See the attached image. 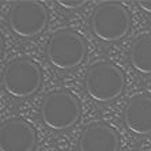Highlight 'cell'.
I'll use <instances>...</instances> for the list:
<instances>
[{"instance_id":"9","label":"cell","mask_w":151,"mask_h":151,"mask_svg":"<svg viewBox=\"0 0 151 151\" xmlns=\"http://www.w3.org/2000/svg\"><path fill=\"white\" fill-rule=\"evenodd\" d=\"M124 123L135 135L151 134V97L135 95L124 109Z\"/></svg>"},{"instance_id":"1","label":"cell","mask_w":151,"mask_h":151,"mask_svg":"<svg viewBox=\"0 0 151 151\" xmlns=\"http://www.w3.org/2000/svg\"><path fill=\"white\" fill-rule=\"evenodd\" d=\"M90 26L97 38L106 42L119 41L129 32V12L120 3L105 1L94 10L90 19Z\"/></svg>"},{"instance_id":"6","label":"cell","mask_w":151,"mask_h":151,"mask_svg":"<svg viewBox=\"0 0 151 151\" xmlns=\"http://www.w3.org/2000/svg\"><path fill=\"white\" fill-rule=\"evenodd\" d=\"M48 10L42 3L34 0H19L11 6L8 25L17 35L32 38L44 32L48 25Z\"/></svg>"},{"instance_id":"5","label":"cell","mask_w":151,"mask_h":151,"mask_svg":"<svg viewBox=\"0 0 151 151\" xmlns=\"http://www.w3.org/2000/svg\"><path fill=\"white\" fill-rule=\"evenodd\" d=\"M79 116L81 104L74 94L65 90H55L42 101L41 119L50 129H67L76 124Z\"/></svg>"},{"instance_id":"12","label":"cell","mask_w":151,"mask_h":151,"mask_svg":"<svg viewBox=\"0 0 151 151\" xmlns=\"http://www.w3.org/2000/svg\"><path fill=\"white\" fill-rule=\"evenodd\" d=\"M139 6H140L144 11H147V12L151 14V0H147V1L142 0V1H139Z\"/></svg>"},{"instance_id":"4","label":"cell","mask_w":151,"mask_h":151,"mask_svg":"<svg viewBox=\"0 0 151 151\" xmlns=\"http://www.w3.org/2000/svg\"><path fill=\"white\" fill-rule=\"evenodd\" d=\"M3 88L15 98H27L38 91L42 82L40 67L27 57L15 59L6 65L1 75Z\"/></svg>"},{"instance_id":"10","label":"cell","mask_w":151,"mask_h":151,"mask_svg":"<svg viewBox=\"0 0 151 151\" xmlns=\"http://www.w3.org/2000/svg\"><path fill=\"white\" fill-rule=\"evenodd\" d=\"M129 60L137 72L151 74V34H143L132 42Z\"/></svg>"},{"instance_id":"2","label":"cell","mask_w":151,"mask_h":151,"mask_svg":"<svg viewBox=\"0 0 151 151\" xmlns=\"http://www.w3.org/2000/svg\"><path fill=\"white\" fill-rule=\"evenodd\" d=\"M86 41L74 30H59L46 44V57L53 67L59 70H72L83 61L86 56Z\"/></svg>"},{"instance_id":"11","label":"cell","mask_w":151,"mask_h":151,"mask_svg":"<svg viewBox=\"0 0 151 151\" xmlns=\"http://www.w3.org/2000/svg\"><path fill=\"white\" fill-rule=\"evenodd\" d=\"M57 3L64 8H68V10H75V8H79V7H83L86 1L84 0H76V1H68V0H59Z\"/></svg>"},{"instance_id":"7","label":"cell","mask_w":151,"mask_h":151,"mask_svg":"<svg viewBox=\"0 0 151 151\" xmlns=\"http://www.w3.org/2000/svg\"><path fill=\"white\" fill-rule=\"evenodd\" d=\"M35 131L27 121L11 119L0 128V151H32L35 146Z\"/></svg>"},{"instance_id":"8","label":"cell","mask_w":151,"mask_h":151,"mask_svg":"<svg viewBox=\"0 0 151 151\" xmlns=\"http://www.w3.org/2000/svg\"><path fill=\"white\" fill-rule=\"evenodd\" d=\"M119 146L117 132L102 121L88 124L78 142L79 151H119Z\"/></svg>"},{"instance_id":"3","label":"cell","mask_w":151,"mask_h":151,"mask_svg":"<svg viewBox=\"0 0 151 151\" xmlns=\"http://www.w3.org/2000/svg\"><path fill=\"white\" fill-rule=\"evenodd\" d=\"M124 87L125 76L117 65L108 61H99L88 67L86 75V90L94 101H113L123 93Z\"/></svg>"}]
</instances>
